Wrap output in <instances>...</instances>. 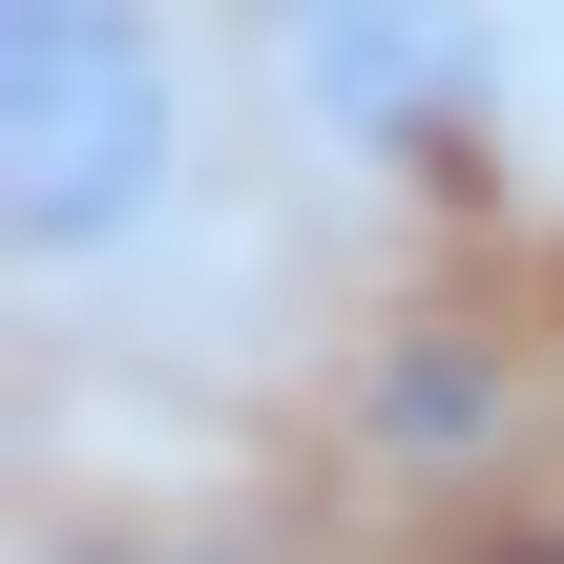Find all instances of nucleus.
<instances>
[{"label": "nucleus", "mask_w": 564, "mask_h": 564, "mask_svg": "<svg viewBox=\"0 0 564 564\" xmlns=\"http://www.w3.org/2000/svg\"><path fill=\"white\" fill-rule=\"evenodd\" d=\"M167 147H188V105H167V42L126 0H0V209L42 272L126 251L167 209Z\"/></svg>", "instance_id": "f257e3e1"}]
</instances>
